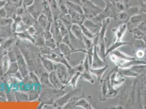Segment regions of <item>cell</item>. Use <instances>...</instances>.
<instances>
[{
	"label": "cell",
	"instance_id": "obj_1",
	"mask_svg": "<svg viewBox=\"0 0 146 109\" xmlns=\"http://www.w3.org/2000/svg\"><path fill=\"white\" fill-rule=\"evenodd\" d=\"M111 22V19L107 18L104 20L102 22V28L99 32L98 33V43L97 46L99 47L98 54L100 57L104 60H106V43L107 42V39L106 38V33L110 23Z\"/></svg>",
	"mask_w": 146,
	"mask_h": 109
},
{
	"label": "cell",
	"instance_id": "obj_2",
	"mask_svg": "<svg viewBox=\"0 0 146 109\" xmlns=\"http://www.w3.org/2000/svg\"><path fill=\"white\" fill-rule=\"evenodd\" d=\"M106 2V7L103 11L100 13L97 16L92 19L94 21L102 24L104 20L107 18L116 19L117 11L115 5L109 1H105Z\"/></svg>",
	"mask_w": 146,
	"mask_h": 109
},
{
	"label": "cell",
	"instance_id": "obj_3",
	"mask_svg": "<svg viewBox=\"0 0 146 109\" xmlns=\"http://www.w3.org/2000/svg\"><path fill=\"white\" fill-rule=\"evenodd\" d=\"M81 6L86 18H93L97 16L104 9L103 8L96 5L90 0H81Z\"/></svg>",
	"mask_w": 146,
	"mask_h": 109
},
{
	"label": "cell",
	"instance_id": "obj_4",
	"mask_svg": "<svg viewBox=\"0 0 146 109\" xmlns=\"http://www.w3.org/2000/svg\"><path fill=\"white\" fill-rule=\"evenodd\" d=\"M55 73L60 80L62 84H66L69 82L68 68L64 64H58L55 66Z\"/></svg>",
	"mask_w": 146,
	"mask_h": 109
},
{
	"label": "cell",
	"instance_id": "obj_5",
	"mask_svg": "<svg viewBox=\"0 0 146 109\" xmlns=\"http://www.w3.org/2000/svg\"><path fill=\"white\" fill-rule=\"evenodd\" d=\"M108 65L106 61L103 60L99 55L97 50V45H94L93 59L92 63V68H99L105 67Z\"/></svg>",
	"mask_w": 146,
	"mask_h": 109
},
{
	"label": "cell",
	"instance_id": "obj_6",
	"mask_svg": "<svg viewBox=\"0 0 146 109\" xmlns=\"http://www.w3.org/2000/svg\"><path fill=\"white\" fill-rule=\"evenodd\" d=\"M82 24L90 31L94 35H97L99 32L102 25V24L97 23L92 19L88 18L85 19Z\"/></svg>",
	"mask_w": 146,
	"mask_h": 109
},
{
	"label": "cell",
	"instance_id": "obj_7",
	"mask_svg": "<svg viewBox=\"0 0 146 109\" xmlns=\"http://www.w3.org/2000/svg\"><path fill=\"white\" fill-rule=\"evenodd\" d=\"M128 29V24L127 23H123L119 25L118 27L113 29L112 31L115 35V41H122L123 37L125 35L126 31Z\"/></svg>",
	"mask_w": 146,
	"mask_h": 109
},
{
	"label": "cell",
	"instance_id": "obj_8",
	"mask_svg": "<svg viewBox=\"0 0 146 109\" xmlns=\"http://www.w3.org/2000/svg\"><path fill=\"white\" fill-rule=\"evenodd\" d=\"M108 92V87L106 78H102L100 80L99 99L100 101L104 102L107 100Z\"/></svg>",
	"mask_w": 146,
	"mask_h": 109
},
{
	"label": "cell",
	"instance_id": "obj_9",
	"mask_svg": "<svg viewBox=\"0 0 146 109\" xmlns=\"http://www.w3.org/2000/svg\"><path fill=\"white\" fill-rule=\"evenodd\" d=\"M68 13L70 14L73 24L80 25L82 24L84 20H85L86 17L84 14H81L77 12L73 9L68 8Z\"/></svg>",
	"mask_w": 146,
	"mask_h": 109
},
{
	"label": "cell",
	"instance_id": "obj_10",
	"mask_svg": "<svg viewBox=\"0 0 146 109\" xmlns=\"http://www.w3.org/2000/svg\"><path fill=\"white\" fill-rule=\"evenodd\" d=\"M145 21V16L140 14H136L130 17L127 24L132 25L134 26V29H135L138 27V26Z\"/></svg>",
	"mask_w": 146,
	"mask_h": 109
},
{
	"label": "cell",
	"instance_id": "obj_11",
	"mask_svg": "<svg viewBox=\"0 0 146 109\" xmlns=\"http://www.w3.org/2000/svg\"><path fill=\"white\" fill-rule=\"evenodd\" d=\"M130 45V43L123 42L122 41H114L113 44L112 45H111L109 47L106 49V56H107L111 53L116 50L117 49L121 47L124 46V45Z\"/></svg>",
	"mask_w": 146,
	"mask_h": 109
},
{
	"label": "cell",
	"instance_id": "obj_12",
	"mask_svg": "<svg viewBox=\"0 0 146 109\" xmlns=\"http://www.w3.org/2000/svg\"><path fill=\"white\" fill-rule=\"evenodd\" d=\"M70 31L73 33L74 36L76 37V38H79L80 39L82 40L84 34L82 33V29L80 25L73 24L70 28Z\"/></svg>",
	"mask_w": 146,
	"mask_h": 109
},
{
	"label": "cell",
	"instance_id": "obj_13",
	"mask_svg": "<svg viewBox=\"0 0 146 109\" xmlns=\"http://www.w3.org/2000/svg\"><path fill=\"white\" fill-rule=\"evenodd\" d=\"M109 67V65H107L105 67L102 68H91L90 72L91 73L94 75L98 81H100L102 78V76L103 75L104 73L106 70L107 68Z\"/></svg>",
	"mask_w": 146,
	"mask_h": 109
},
{
	"label": "cell",
	"instance_id": "obj_14",
	"mask_svg": "<svg viewBox=\"0 0 146 109\" xmlns=\"http://www.w3.org/2000/svg\"><path fill=\"white\" fill-rule=\"evenodd\" d=\"M49 80L51 82V84L55 86L56 88H61L62 86V83L61 82L60 80L57 76L55 72H52L49 76Z\"/></svg>",
	"mask_w": 146,
	"mask_h": 109
},
{
	"label": "cell",
	"instance_id": "obj_15",
	"mask_svg": "<svg viewBox=\"0 0 146 109\" xmlns=\"http://www.w3.org/2000/svg\"><path fill=\"white\" fill-rule=\"evenodd\" d=\"M119 72L122 74L125 77H137L140 76L137 73L135 72L130 68H121L118 67Z\"/></svg>",
	"mask_w": 146,
	"mask_h": 109
},
{
	"label": "cell",
	"instance_id": "obj_16",
	"mask_svg": "<svg viewBox=\"0 0 146 109\" xmlns=\"http://www.w3.org/2000/svg\"><path fill=\"white\" fill-rule=\"evenodd\" d=\"M75 106H80L84 109H94L92 108V106L85 98H81L75 103Z\"/></svg>",
	"mask_w": 146,
	"mask_h": 109
},
{
	"label": "cell",
	"instance_id": "obj_17",
	"mask_svg": "<svg viewBox=\"0 0 146 109\" xmlns=\"http://www.w3.org/2000/svg\"><path fill=\"white\" fill-rule=\"evenodd\" d=\"M80 77L84 81L89 82L91 84H94L95 82L94 79L92 76V73H91L90 70V71H84L82 73H81Z\"/></svg>",
	"mask_w": 146,
	"mask_h": 109
},
{
	"label": "cell",
	"instance_id": "obj_18",
	"mask_svg": "<svg viewBox=\"0 0 146 109\" xmlns=\"http://www.w3.org/2000/svg\"><path fill=\"white\" fill-rule=\"evenodd\" d=\"M130 18V15L128 14L127 11H123L121 12H118L117 14L116 19L123 21L124 23H128V21L129 20V19Z\"/></svg>",
	"mask_w": 146,
	"mask_h": 109
},
{
	"label": "cell",
	"instance_id": "obj_19",
	"mask_svg": "<svg viewBox=\"0 0 146 109\" xmlns=\"http://www.w3.org/2000/svg\"><path fill=\"white\" fill-rule=\"evenodd\" d=\"M60 50H61L62 53L64 55H68L70 54V53L73 51L70 47L66 44L63 43L60 44Z\"/></svg>",
	"mask_w": 146,
	"mask_h": 109
},
{
	"label": "cell",
	"instance_id": "obj_20",
	"mask_svg": "<svg viewBox=\"0 0 146 109\" xmlns=\"http://www.w3.org/2000/svg\"><path fill=\"white\" fill-rule=\"evenodd\" d=\"M81 73L77 72L73 75L72 77L69 80V81H70L69 84H70V86H72L73 87H76V84H77L78 81V79L81 76Z\"/></svg>",
	"mask_w": 146,
	"mask_h": 109
},
{
	"label": "cell",
	"instance_id": "obj_21",
	"mask_svg": "<svg viewBox=\"0 0 146 109\" xmlns=\"http://www.w3.org/2000/svg\"><path fill=\"white\" fill-rule=\"evenodd\" d=\"M80 25L81 26V28L82 29V31L84 35L90 39H93L94 37V35L87 28H86L82 24H80Z\"/></svg>",
	"mask_w": 146,
	"mask_h": 109
},
{
	"label": "cell",
	"instance_id": "obj_22",
	"mask_svg": "<svg viewBox=\"0 0 146 109\" xmlns=\"http://www.w3.org/2000/svg\"><path fill=\"white\" fill-rule=\"evenodd\" d=\"M135 70L136 73L141 75H143L146 74V64L137 65L135 67Z\"/></svg>",
	"mask_w": 146,
	"mask_h": 109
},
{
	"label": "cell",
	"instance_id": "obj_23",
	"mask_svg": "<svg viewBox=\"0 0 146 109\" xmlns=\"http://www.w3.org/2000/svg\"><path fill=\"white\" fill-rule=\"evenodd\" d=\"M59 4L60 11H61L62 14L63 15L68 14V9L64 3V0H59Z\"/></svg>",
	"mask_w": 146,
	"mask_h": 109
},
{
	"label": "cell",
	"instance_id": "obj_24",
	"mask_svg": "<svg viewBox=\"0 0 146 109\" xmlns=\"http://www.w3.org/2000/svg\"><path fill=\"white\" fill-rule=\"evenodd\" d=\"M132 32L134 34V37L136 39H142L143 37L145 35V34L140 30V29H139L137 27V28H135L134 29L133 31H132Z\"/></svg>",
	"mask_w": 146,
	"mask_h": 109
},
{
	"label": "cell",
	"instance_id": "obj_25",
	"mask_svg": "<svg viewBox=\"0 0 146 109\" xmlns=\"http://www.w3.org/2000/svg\"><path fill=\"white\" fill-rule=\"evenodd\" d=\"M43 64L45 68L48 71L51 72L55 69V66L53 65V64L48 60H44L43 61Z\"/></svg>",
	"mask_w": 146,
	"mask_h": 109
},
{
	"label": "cell",
	"instance_id": "obj_26",
	"mask_svg": "<svg viewBox=\"0 0 146 109\" xmlns=\"http://www.w3.org/2000/svg\"><path fill=\"white\" fill-rule=\"evenodd\" d=\"M135 47L138 49H146V44L142 39H138L136 40Z\"/></svg>",
	"mask_w": 146,
	"mask_h": 109
},
{
	"label": "cell",
	"instance_id": "obj_27",
	"mask_svg": "<svg viewBox=\"0 0 146 109\" xmlns=\"http://www.w3.org/2000/svg\"><path fill=\"white\" fill-rule=\"evenodd\" d=\"M145 56V49H139L136 52V57L139 59H141Z\"/></svg>",
	"mask_w": 146,
	"mask_h": 109
},
{
	"label": "cell",
	"instance_id": "obj_28",
	"mask_svg": "<svg viewBox=\"0 0 146 109\" xmlns=\"http://www.w3.org/2000/svg\"><path fill=\"white\" fill-rule=\"evenodd\" d=\"M39 23L42 27L47 26V18L44 15H42L39 19Z\"/></svg>",
	"mask_w": 146,
	"mask_h": 109
},
{
	"label": "cell",
	"instance_id": "obj_29",
	"mask_svg": "<svg viewBox=\"0 0 146 109\" xmlns=\"http://www.w3.org/2000/svg\"><path fill=\"white\" fill-rule=\"evenodd\" d=\"M49 4L51 6L52 11L54 12V10L57 11V5L56 0H48Z\"/></svg>",
	"mask_w": 146,
	"mask_h": 109
},
{
	"label": "cell",
	"instance_id": "obj_30",
	"mask_svg": "<svg viewBox=\"0 0 146 109\" xmlns=\"http://www.w3.org/2000/svg\"><path fill=\"white\" fill-rule=\"evenodd\" d=\"M139 29H140L145 35L146 34V21H145L144 22H143L142 23H141V24L138 26L137 27Z\"/></svg>",
	"mask_w": 146,
	"mask_h": 109
},
{
	"label": "cell",
	"instance_id": "obj_31",
	"mask_svg": "<svg viewBox=\"0 0 146 109\" xmlns=\"http://www.w3.org/2000/svg\"><path fill=\"white\" fill-rule=\"evenodd\" d=\"M34 0H24V4L26 6H29L31 5Z\"/></svg>",
	"mask_w": 146,
	"mask_h": 109
},
{
	"label": "cell",
	"instance_id": "obj_32",
	"mask_svg": "<svg viewBox=\"0 0 146 109\" xmlns=\"http://www.w3.org/2000/svg\"><path fill=\"white\" fill-rule=\"evenodd\" d=\"M105 1H109L111 2V3H112L114 5L118 0H105Z\"/></svg>",
	"mask_w": 146,
	"mask_h": 109
},
{
	"label": "cell",
	"instance_id": "obj_33",
	"mask_svg": "<svg viewBox=\"0 0 146 109\" xmlns=\"http://www.w3.org/2000/svg\"><path fill=\"white\" fill-rule=\"evenodd\" d=\"M144 42H145V43H146V34H145L144 36H143V38H142V39Z\"/></svg>",
	"mask_w": 146,
	"mask_h": 109
},
{
	"label": "cell",
	"instance_id": "obj_34",
	"mask_svg": "<svg viewBox=\"0 0 146 109\" xmlns=\"http://www.w3.org/2000/svg\"><path fill=\"white\" fill-rule=\"evenodd\" d=\"M145 75V78H144V79H143V81H144L145 84L146 85V74H145V75Z\"/></svg>",
	"mask_w": 146,
	"mask_h": 109
},
{
	"label": "cell",
	"instance_id": "obj_35",
	"mask_svg": "<svg viewBox=\"0 0 146 109\" xmlns=\"http://www.w3.org/2000/svg\"><path fill=\"white\" fill-rule=\"evenodd\" d=\"M142 1V4H145L146 5V0H141Z\"/></svg>",
	"mask_w": 146,
	"mask_h": 109
}]
</instances>
